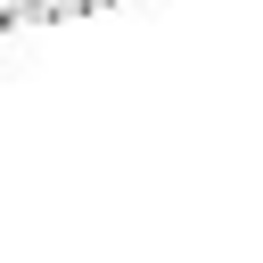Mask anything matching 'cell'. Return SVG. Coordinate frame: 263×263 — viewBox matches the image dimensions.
Instances as JSON below:
<instances>
[{"label": "cell", "mask_w": 263, "mask_h": 263, "mask_svg": "<svg viewBox=\"0 0 263 263\" xmlns=\"http://www.w3.org/2000/svg\"><path fill=\"white\" fill-rule=\"evenodd\" d=\"M90 16V0H0V33H33V25H66Z\"/></svg>", "instance_id": "obj_1"}]
</instances>
